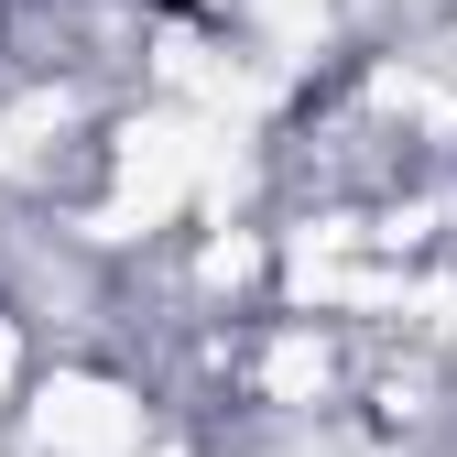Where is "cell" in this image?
I'll return each mask as SVG.
<instances>
[{"label": "cell", "mask_w": 457, "mask_h": 457, "mask_svg": "<svg viewBox=\"0 0 457 457\" xmlns=\"http://www.w3.org/2000/svg\"><path fill=\"white\" fill-rule=\"evenodd\" d=\"M142 12H163V22H196V12H207V0H142Z\"/></svg>", "instance_id": "cell-1"}]
</instances>
